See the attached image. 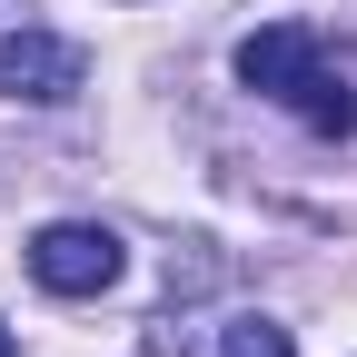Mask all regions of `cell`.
<instances>
[{"label": "cell", "mask_w": 357, "mask_h": 357, "mask_svg": "<svg viewBox=\"0 0 357 357\" xmlns=\"http://www.w3.org/2000/svg\"><path fill=\"white\" fill-rule=\"evenodd\" d=\"M0 357H20V337H10V328H0Z\"/></svg>", "instance_id": "cell-5"}, {"label": "cell", "mask_w": 357, "mask_h": 357, "mask_svg": "<svg viewBox=\"0 0 357 357\" xmlns=\"http://www.w3.org/2000/svg\"><path fill=\"white\" fill-rule=\"evenodd\" d=\"M119 268H129V248L100 218H50V229L30 238V278L50 298H100V288H119Z\"/></svg>", "instance_id": "cell-2"}, {"label": "cell", "mask_w": 357, "mask_h": 357, "mask_svg": "<svg viewBox=\"0 0 357 357\" xmlns=\"http://www.w3.org/2000/svg\"><path fill=\"white\" fill-rule=\"evenodd\" d=\"M79 79H89L79 40H50V30H10V40H0V89H10V100H30V109H60Z\"/></svg>", "instance_id": "cell-3"}, {"label": "cell", "mask_w": 357, "mask_h": 357, "mask_svg": "<svg viewBox=\"0 0 357 357\" xmlns=\"http://www.w3.org/2000/svg\"><path fill=\"white\" fill-rule=\"evenodd\" d=\"M238 79L258 89V100H278L288 119H307L318 139H357V79L337 70L328 30H307V20L248 30V40H238Z\"/></svg>", "instance_id": "cell-1"}, {"label": "cell", "mask_w": 357, "mask_h": 357, "mask_svg": "<svg viewBox=\"0 0 357 357\" xmlns=\"http://www.w3.org/2000/svg\"><path fill=\"white\" fill-rule=\"evenodd\" d=\"M218 357H298V347H288V328H268V318H238L229 337H218Z\"/></svg>", "instance_id": "cell-4"}]
</instances>
